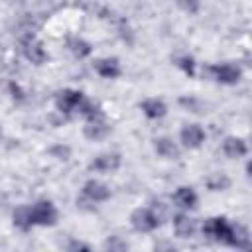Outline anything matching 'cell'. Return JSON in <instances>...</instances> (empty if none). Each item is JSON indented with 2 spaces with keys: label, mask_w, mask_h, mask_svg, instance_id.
Masks as SVG:
<instances>
[{
  "label": "cell",
  "mask_w": 252,
  "mask_h": 252,
  "mask_svg": "<svg viewBox=\"0 0 252 252\" xmlns=\"http://www.w3.org/2000/svg\"><path fill=\"white\" fill-rule=\"evenodd\" d=\"M203 232H205L209 238L228 242V240H230V234H232V226H230L224 219H209V220L203 224Z\"/></svg>",
  "instance_id": "cell-1"
},
{
  "label": "cell",
  "mask_w": 252,
  "mask_h": 252,
  "mask_svg": "<svg viewBox=\"0 0 252 252\" xmlns=\"http://www.w3.org/2000/svg\"><path fill=\"white\" fill-rule=\"evenodd\" d=\"M32 222L33 224H53L57 219V211L49 201H39L33 207H30Z\"/></svg>",
  "instance_id": "cell-2"
},
{
  "label": "cell",
  "mask_w": 252,
  "mask_h": 252,
  "mask_svg": "<svg viewBox=\"0 0 252 252\" xmlns=\"http://www.w3.org/2000/svg\"><path fill=\"white\" fill-rule=\"evenodd\" d=\"M132 224L140 232H150L158 226V217L150 209H136L132 213Z\"/></svg>",
  "instance_id": "cell-3"
},
{
  "label": "cell",
  "mask_w": 252,
  "mask_h": 252,
  "mask_svg": "<svg viewBox=\"0 0 252 252\" xmlns=\"http://www.w3.org/2000/svg\"><path fill=\"white\" fill-rule=\"evenodd\" d=\"M83 100L85 98L79 91H63L57 96V106H59L61 112H73V110H79Z\"/></svg>",
  "instance_id": "cell-4"
},
{
  "label": "cell",
  "mask_w": 252,
  "mask_h": 252,
  "mask_svg": "<svg viewBox=\"0 0 252 252\" xmlns=\"http://www.w3.org/2000/svg\"><path fill=\"white\" fill-rule=\"evenodd\" d=\"M83 193H85V197H87L89 201H93V203L106 201V199H108V195H110L108 187H106L104 183H100V181H89V183L85 185Z\"/></svg>",
  "instance_id": "cell-5"
},
{
  "label": "cell",
  "mask_w": 252,
  "mask_h": 252,
  "mask_svg": "<svg viewBox=\"0 0 252 252\" xmlns=\"http://www.w3.org/2000/svg\"><path fill=\"white\" fill-rule=\"evenodd\" d=\"M211 73H213V77H215L217 81H220V83H236L238 77H240V71H238L234 65H228V63L211 67Z\"/></svg>",
  "instance_id": "cell-6"
},
{
  "label": "cell",
  "mask_w": 252,
  "mask_h": 252,
  "mask_svg": "<svg viewBox=\"0 0 252 252\" xmlns=\"http://www.w3.org/2000/svg\"><path fill=\"white\" fill-rule=\"evenodd\" d=\"M85 134H87L91 140H100V138H104V136L108 134V124L102 120V116L94 114V116H91L89 124L85 126Z\"/></svg>",
  "instance_id": "cell-7"
},
{
  "label": "cell",
  "mask_w": 252,
  "mask_h": 252,
  "mask_svg": "<svg viewBox=\"0 0 252 252\" xmlns=\"http://www.w3.org/2000/svg\"><path fill=\"white\" fill-rule=\"evenodd\" d=\"M205 138V132L197 126V124H191V126H185L181 130V142L187 146V148H199L201 142Z\"/></svg>",
  "instance_id": "cell-8"
},
{
  "label": "cell",
  "mask_w": 252,
  "mask_h": 252,
  "mask_svg": "<svg viewBox=\"0 0 252 252\" xmlns=\"http://www.w3.org/2000/svg\"><path fill=\"white\" fill-rule=\"evenodd\" d=\"M120 165V158L116 154H104V156H98L91 167L96 169V171H114L116 167Z\"/></svg>",
  "instance_id": "cell-9"
},
{
  "label": "cell",
  "mask_w": 252,
  "mask_h": 252,
  "mask_svg": "<svg viewBox=\"0 0 252 252\" xmlns=\"http://www.w3.org/2000/svg\"><path fill=\"white\" fill-rule=\"evenodd\" d=\"M173 199H175V203H177L179 207H183V209H191V207H195V203H197V195H195V191H193L191 187H179V189L175 191Z\"/></svg>",
  "instance_id": "cell-10"
},
{
  "label": "cell",
  "mask_w": 252,
  "mask_h": 252,
  "mask_svg": "<svg viewBox=\"0 0 252 252\" xmlns=\"http://www.w3.org/2000/svg\"><path fill=\"white\" fill-rule=\"evenodd\" d=\"M96 73L106 77V79H114L120 75V67H118V61L116 59H100L96 63Z\"/></svg>",
  "instance_id": "cell-11"
},
{
  "label": "cell",
  "mask_w": 252,
  "mask_h": 252,
  "mask_svg": "<svg viewBox=\"0 0 252 252\" xmlns=\"http://www.w3.org/2000/svg\"><path fill=\"white\" fill-rule=\"evenodd\" d=\"M222 150H224V154L228 158H240V156L246 154V144L240 138H226Z\"/></svg>",
  "instance_id": "cell-12"
},
{
  "label": "cell",
  "mask_w": 252,
  "mask_h": 252,
  "mask_svg": "<svg viewBox=\"0 0 252 252\" xmlns=\"http://www.w3.org/2000/svg\"><path fill=\"white\" fill-rule=\"evenodd\" d=\"M142 110L150 118H159V116L165 114V104L161 100H158V98H148V100L142 102Z\"/></svg>",
  "instance_id": "cell-13"
},
{
  "label": "cell",
  "mask_w": 252,
  "mask_h": 252,
  "mask_svg": "<svg viewBox=\"0 0 252 252\" xmlns=\"http://www.w3.org/2000/svg\"><path fill=\"white\" fill-rule=\"evenodd\" d=\"M193 230H195V222H193L191 219H187V217H183V215L175 219V232H177L179 236L187 238V236L193 234Z\"/></svg>",
  "instance_id": "cell-14"
},
{
  "label": "cell",
  "mask_w": 252,
  "mask_h": 252,
  "mask_svg": "<svg viewBox=\"0 0 252 252\" xmlns=\"http://www.w3.org/2000/svg\"><path fill=\"white\" fill-rule=\"evenodd\" d=\"M156 150H158V154L163 156V158H175V156H177V148H175V144H173L171 140H167V138H159V140H156Z\"/></svg>",
  "instance_id": "cell-15"
},
{
  "label": "cell",
  "mask_w": 252,
  "mask_h": 252,
  "mask_svg": "<svg viewBox=\"0 0 252 252\" xmlns=\"http://www.w3.org/2000/svg\"><path fill=\"white\" fill-rule=\"evenodd\" d=\"M14 222L20 226V228H30L33 222H32V213H30V207H20L16 209L14 213Z\"/></svg>",
  "instance_id": "cell-16"
},
{
  "label": "cell",
  "mask_w": 252,
  "mask_h": 252,
  "mask_svg": "<svg viewBox=\"0 0 252 252\" xmlns=\"http://www.w3.org/2000/svg\"><path fill=\"white\" fill-rule=\"evenodd\" d=\"M26 55H28V59H32L33 63H41L43 57H45L41 45L35 43V41H28V43H26Z\"/></svg>",
  "instance_id": "cell-17"
},
{
  "label": "cell",
  "mask_w": 252,
  "mask_h": 252,
  "mask_svg": "<svg viewBox=\"0 0 252 252\" xmlns=\"http://www.w3.org/2000/svg\"><path fill=\"white\" fill-rule=\"evenodd\" d=\"M69 45H71V51H73L75 55H79V57H85V55H89V53H91L89 43H85L83 39H71V41H69Z\"/></svg>",
  "instance_id": "cell-18"
},
{
  "label": "cell",
  "mask_w": 252,
  "mask_h": 252,
  "mask_svg": "<svg viewBox=\"0 0 252 252\" xmlns=\"http://www.w3.org/2000/svg\"><path fill=\"white\" fill-rule=\"evenodd\" d=\"M177 4L185 10V12H197L199 10V0H177Z\"/></svg>",
  "instance_id": "cell-19"
},
{
  "label": "cell",
  "mask_w": 252,
  "mask_h": 252,
  "mask_svg": "<svg viewBox=\"0 0 252 252\" xmlns=\"http://www.w3.org/2000/svg\"><path fill=\"white\" fill-rule=\"evenodd\" d=\"M209 185H211V189H220V187L228 185V181H226L224 177H217V179H211V181H209Z\"/></svg>",
  "instance_id": "cell-20"
},
{
  "label": "cell",
  "mask_w": 252,
  "mask_h": 252,
  "mask_svg": "<svg viewBox=\"0 0 252 252\" xmlns=\"http://www.w3.org/2000/svg\"><path fill=\"white\" fill-rule=\"evenodd\" d=\"M179 65H181L187 73H193V59H191V57H183V59H179Z\"/></svg>",
  "instance_id": "cell-21"
}]
</instances>
